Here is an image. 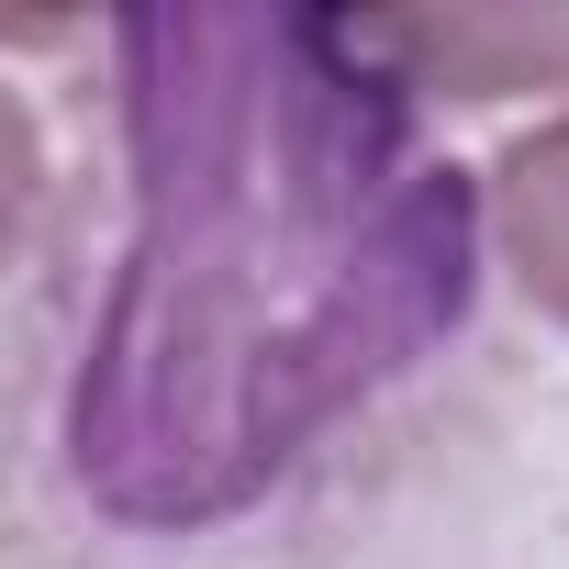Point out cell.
Segmentation results:
<instances>
[{
    "instance_id": "3957f363",
    "label": "cell",
    "mask_w": 569,
    "mask_h": 569,
    "mask_svg": "<svg viewBox=\"0 0 569 569\" xmlns=\"http://www.w3.org/2000/svg\"><path fill=\"white\" fill-rule=\"evenodd\" d=\"M480 212H491V246H502V279L525 291V313L569 336V101L480 168Z\"/></svg>"
},
{
    "instance_id": "6da1fadb",
    "label": "cell",
    "mask_w": 569,
    "mask_h": 569,
    "mask_svg": "<svg viewBox=\"0 0 569 569\" xmlns=\"http://www.w3.org/2000/svg\"><path fill=\"white\" fill-rule=\"evenodd\" d=\"M134 246L79 369L68 469L123 525L257 502L347 402L469 313V168L325 12L112 23Z\"/></svg>"
},
{
    "instance_id": "7a4b0ae2",
    "label": "cell",
    "mask_w": 569,
    "mask_h": 569,
    "mask_svg": "<svg viewBox=\"0 0 569 569\" xmlns=\"http://www.w3.org/2000/svg\"><path fill=\"white\" fill-rule=\"evenodd\" d=\"M369 68H391L413 101H513L569 90V12H380L347 23Z\"/></svg>"
}]
</instances>
